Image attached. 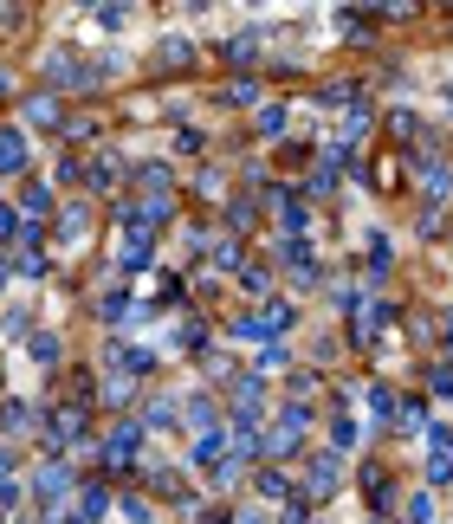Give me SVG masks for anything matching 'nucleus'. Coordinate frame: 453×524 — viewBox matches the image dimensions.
<instances>
[{"mask_svg":"<svg viewBox=\"0 0 453 524\" xmlns=\"http://www.w3.org/2000/svg\"><path fill=\"white\" fill-rule=\"evenodd\" d=\"M98 85H104V65L98 59L65 52V46L46 52V91H52V98H59V91H98Z\"/></svg>","mask_w":453,"mask_h":524,"instance_id":"f257e3e1","label":"nucleus"},{"mask_svg":"<svg viewBox=\"0 0 453 524\" xmlns=\"http://www.w3.org/2000/svg\"><path fill=\"white\" fill-rule=\"evenodd\" d=\"M389 324H395V305H389V298L356 292V305H350V343H356V350H376V343L389 337Z\"/></svg>","mask_w":453,"mask_h":524,"instance_id":"f03ea898","label":"nucleus"},{"mask_svg":"<svg viewBox=\"0 0 453 524\" xmlns=\"http://www.w3.org/2000/svg\"><path fill=\"white\" fill-rule=\"evenodd\" d=\"M343 473H350V460L331 453V447H318V453L305 460V473H298V492H305L311 505H318V499H337V492H343Z\"/></svg>","mask_w":453,"mask_h":524,"instance_id":"7ed1b4c3","label":"nucleus"},{"mask_svg":"<svg viewBox=\"0 0 453 524\" xmlns=\"http://www.w3.org/2000/svg\"><path fill=\"white\" fill-rule=\"evenodd\" d=\"M143 421H111V434H104V479L111 473H130L136 460H143Z\"/></svg>","mask_w":453,"mask_h":524,"instance_id":"20e7f679","label":"nucleus"},{"mask_svg":"<svg viewBox=\"0 0 453 524\" xmlns=\"http://www.w3.org/2000/svg\"><path fill=\"white\" fill-rule=\"evenodd\" d=\"M65 492H78V473H72V466H59V460H46V466L33 473V499L46 505V518H52V524H59Z\"/></svg>","mask_w":453,"mask_h":524,"instance_id":"39448f33","label":"nucleus"},{"mask_svg":"<svg viewBox=\"0 0 453 524\" xmlns=\"http://www.w3.org/2000/svg\"><path fill=\"white\" fill-rule=\"evenodd\" d=\"M33 175V143L20 123H0V182H26Z\"/></svg>","mask_w":453,"mask_h":524,"instance_id":"423d86ee","label":"nucleus"},{"mask_svg":"<svg viewBox=\"0 0 453 524\" xmlns=\"http://www.w3.org/2000/svg\"><path fill=\"white\" fill-rule=\"evenodd\" d=\"M78 182H85L91 195H111L117 182H130V162H117L111 149H91V156L78 162Z\"/></svg>","mask_w":453,"mask_h":524,"instance_id":"0eeeda50","label":"nucleus"},{"mask_svg":"<svg viewBox=\"0 0 453 524\" xmlns=\"http://www.w3.org/2000/svg\"><path fill=\"white\" fill-rule=\"evenodd\" d=\"M415 188H421V208L441 214L447 201H453V162L447 156H428V162H421V175H415Z\"/></svg>","mask_w":453,"mask_h":524,"instance_id":"6e6552de","label":"nucleus"},{"mask_svg":"<svg viewBox=\"0 0 453 524\" xmlns=\"http://www.w3.org/2000/svg\"><path fill=\"white\" fill-rule=\"evenodd\" d=\"M272 253H279V266L292 272L298 292H311V285H318V253H311V240H272Z\"/></svg>","mask_w":453,"mask_h":524,"instance_id":"1a4fd4ad","label":"nucleus"},{"mask_svg":"<svg viewBox=\"0 0 453 524\" xmlns=\"http://www.w3.org/2000/svg\"><path fill=\"white\" fill-rule=\"evenodd\" d=\"M52 240H59V246H85L91 240V201H59V214H52Z\"/></svg>","mask_w":453,"mask_h":524,"instance_id":"9d476101","label":"nucleus"},{"mask_svg":"<svg viewBox=\"0 0 453 524\" xmlns=\"http://www.w3.org/2000/svg\"><path fill=\"white\" fill-rule=\"evenodd\" d=\"M59 123H65V110H59V98H52L46 85L20 98V130H59Z\"/></svg>","mask_w":453,"mask_h":524,"instance_id":"9b49d317","label":"nucleus"},{"mask_svg":"<svg viewBox=\"0 0 453 524\" xmlns=\"http://www.w3.org/2000/svg\"><path fill=\"white\" fill-rule=\"evenodd\" d=\"M259 330H266V343L292 337V330H298V298H279V292H272L266 305H259Z\"/></svg>","mask_w":453,"mask_h":524,"instance_id":"f8f14e48","label":"nucleus"},{"mask_svg":"<svg viewBox=\"0 0 453 524\" xmlns=\"http://www.w3.org/2000/svg\"><path fill=\"white\" fill-rule=\"evenodd\" d=\"M13 208H20L26 227H46V214H59V201H52V188H46V182H33V175H26V182H20V201H13Z\"/></svg>","mask_w":453,"mask_h":524,"instance_id":"ddd939ff","label":"nucleus"},{"mask_svg":"<svg viewBox=\"0 0 453 524\" xmlns=\"http://www.w3.org/2000/svg\"><path fill=\"white\" fill-rule=\"evenodd\" d=\"M253 486H259V499L266 505H285V499H298V473H285V466H253Z\"/></svg>","mask_w":453,"mask_h":524,"instance_id":"4468645a","label":"nucleus"},{"mask_svg":"<svg viewBox=\"0 0 453 524\" xmlns=\"http://www.w3.org/2000/svg\"><path fill=\"white\" fill-rule=\"evenodd\" d=\"M136 421H143V434H182V402L175 395H149V408Z\"/></svg>","mask_w":453,"mask_h":524,"instance_id":"2eb2a0df","label":"nucleus"},{"mask_svg":"<svg viewBox=\"0 0 453 524\" xmlns=\"http://www.w3.org/2000/svg\"><path fill=\"white\" fill-rule=\"evenodd\" d=\"M395 492H402V486H395L389 466H363V505H369V512H395Z\"/></svg>","mask_w":453,"mask_h":524,"instance_id":"dca6fc26","label":"nucleus"},{"mask_svg":"<svg viewBox=\"0 0 453 524\" xmlns=\"http://www.w3.org/2000/svg\"><path fill=\"white\" fill-rule=\"evenodd\" d=\"M259 46H266V33H233V39H221V59L246 78V72L259 65Z\"/></svg>","mask_w":453,"mask_h":524,"instance_id":"f3484780","label":"nucleus"},{"mask_svg":"<svg viewBox=\"0 0 453 524\" xmlns=\"http://www.w3.org/2000/svg\"><path fill=\"white\" fill-rule=\"evenodd\" d=\"M111 518H117V524H156V505H149V492L123 486V492H117V505H111Z\"/></svg>","mask_w":453,"mask_h":524,"instance_id":"a211bd4d","label":"nucleus"},{"mask_svg":"<svg viewBox=\"0 0 453 524\" xmlns=\"http://www.w3.org/2000/svg\"><path fill=\"white\" fill-rule=\"evenodd\" d=\"M182 427H195V434H221V408H214V395H188V402H182Z\"/></svg>","mask_w":453,"mask_h":524,"instance_id":"6ab92c4d","label":"nucleus"},{"mask_svg":"<svg viewBox=\"0 0 453 524\" xmlns=\"http://www.w3.org/2000/svg\"><path fill=\"white\" fill-rule=\"evenodd\" d=\"M39 427V408L33 402H0V434L7 440H26Z\"/></svg>","mask_w":453,"mask_h":524,"instance_id":"aec40b11","label":"nucleus"},{"mask_svg":"<svg viewBox=\"0 0 453 524\" xmlns=\"http://www.w3.org/2000/svg\"><path fill=\"white\" fill-rule=\"evenodd\" d=\"M389 130L402 136V143H441V136H434V123H421V110H389Z\"/></svg>","mask_w":453,"mask_h":524,"instance_id":"412c9836","label":"nucleus"},{"mask_svg":"<svg viewBox=\"0 0 453 524\" xmlns=\"http://www.w3.org/2000/svg\"><path fill=\"white\" fill-rule=\"evenodd\" d=\"M363 402H369V415H376L382 427H395V415H402V395H395L389 382H369V389H363Z\"/></svg>","mask_w":453,"mask_h":524,"instance_id":"4be33fe9","label":"nucleus"},{"mask_svg":"<svg viewBox=\"0 0 453 524\" xmlns=\"http://www.w3.org/2000/svg\"><path fill=\"white\" fill-rule=\"evenodd\" d=\"M188 466H201V473L227 466V427H221V434H201V440H195V453H188Z\"/></svg>","mask_w":453,"mask_h":524,"instance_id":"5701e85b","label":"nucleus"},{"mask_svg":"<svg viewBox=\"0 0 453 524\" xmlns=\"http://www.w3.org/2000/svg\"><path fill=\"white\" fill-rule=\"evenodd\" d=\"M389 266H395V246H389V233H369V259H363V279L376 285V279H389Z\"/></svg>","mask_w":453,"mask_h":524,"instance_id":"b1692460","label":"nucleus"},{"mask_svg":"<svg viewBox=\"0 0 453 524\" xmlns=\"http://www.w3.org/2000/svg\"><path fill=\"white\" fill-rule=\"evenodd\" d=\"M240 292L259 298V305L272 298V266H266V259H246V266H240Z\"/></svg>","mask_w":453,"mask_h":524,"instance_id":"393cba45","label":"nucleus"},{"mask_svg":"<svg viewBox=\"0 0 453 524\" xmlns=\"http://www.w3.org/2000/svg\"><path fill=\"white\" fill-rule=\"evenodd\" d=\"M272 427H279V434H298V440H305V427H311V402H279V408H272Z\"/></svg>","mask_w":453,"mask_h":524,"instance_id":"a878e982","label":"nucleus"},{"mask_svg":"<svg viewBox=\"0 0 453 524\" xmlns=\"http://www.w3.org/2000/svg\"><path fill=\"white\" fill-rule=\"evenodd\" d=\"M156 65H162V72H188V65H195V46H188V39H162V46H156Z\"/></svg>","mask_w":453,"mask_h":524,"instance_id":"bb28decb","label":"nucleus"},{"mask_svg":"<svg viewBox=\"0 0 453 524\" xmlns=\"http://www.w3.org/2000/svg\"><path fill=\"white\" fill-rule=\"evenodd\" d=\"M221 104L227 110H259L266 98H259V78H233V85H221Z\"/></svg>","mask_w":453,"mask_h":524,"instance_id":"cd10ccee","label":"nucleus"},{"mask_svg":"<svg viewBox=\"0 0 453 524\" xmlns=\"http://www.w3.org/2000/svg\"><path fill=\"white\" fill-rule=\"evenodd\" d=\"M85 13L104 26V33H123V26L136 20V7H123V0H98V7H85Z\"/></svg>","mask_w":453,"mask_h":524,"instance_id":"c85d7f7f","label":"nucleus"},{"mask_svg":"<svg viewBox=\"0 0 453 524\" xmlns=\"http://www.w3.org/2000/svg\"><path fill=\"white\" fill-rule=\"evenodd\" d=\"M253 227H259V208H253L246 195H233V201H227V233H233V240H246Z\"/></svg>","mask_w":453,"mask_h":524,"instance_id":"c756f323","label":"nucleus"},{"mask_svg":"<svg viewBox=\"0 0 453 524\" xmlns=\"http://www.w3.org/2000/svg\"><path fill=\"white\" fill-rule=\"evenodd\" d=\"M253 117H259V123H253V130H259V136H266V143H272V136H285V130H292V110H285V104H259V110H253Z\"/></svg>","mask_w":453,"mask_h":524,"instance_id":"7c9ffc66","label":"nucleus"},{"mask_svg":"<svg viewBox=\"0 0 453 524\" xmlns=\"http://www.w3.org/2000/svg\"><path fill=\"white\" fill-rule=\"evenodd\" d=\"M195 188H201L208 201H221V208H227V169H221V162H201V169H195Z\"/></svg>","mask_w":453,"mask_h":524,"instance_id":"2f4dec72","label":"nucleus"},{"mask_svg":"<svg viewBox=\"0 0 453 524\" xmlns=\"http://www.w3.org/2000/svg\"><path fill=\"white\" fill-rule=\"evenodd\" d=\"M240 266H246V240H214V272H233V279H240Z\"/></svg>","mask_w":453,"mask_h":524,"instance_id":"473e14b6","label":"nucleus"},{"mask_svg":"<svg viewBox=\"0 0 453 524\" xmlns=\"http://www.w3.org/2000/svg\"><path fill=\"white\" fill-rule=\"evenodd\" d=\"M356 440H363V421L356 415H331V453H350Z\"/></svg>","mask_w":453,"mask_h":524,"instance_id":"72a5a7b5","label":"nucleus"},{"mask_svg":"<svg viewBox=\"0 0 453 524\" xmlns=\"http://www.w3.org/2000/svg\"><path fill=\"white\" fill-rule=\"evenodd\" d=\"M305 395H318V369H285V402H305Z\"/></svg>","mask_w":453,"mask_h":524,"instance_id":"f704fd0d","label":"nucleus"},{"mask_svg":"<svg viewBox=\"0 0 453 524\" xmlns=\"http://www.w3.org/2000/svg\"><path fill=\"white\" fill-rule=\"evenodd\" d=\"M246 369H253V376H272V369H292V356H285V343H266Z\"/></svg>","mask_w":453,"mask_h":524,"instance_id":"c9c22d12","label":"nucleus"},{"mask_svg":"<svg viewBox=\"0 0 453 524\" xmlns=\"http://www.w3.org/2000/svg\"><path fill=\"white\" fill-rule=\"evenodd\" d=\"M395 434H428V408H421V402H402V415H395Z\"/></svg>","mask_w":453,"mask_h":524,"instance_id":"e433bc0d","label":"nucleus"},{"mask_svg":"<svg viewBox=\"0 0 453 524\" xmlns=\"http://www.w3.org/2000/svg\"><path fill=\"white\" fill-rule=\"evenodd\" d=\"M434 518H441V512H434V492L421 486L415 499H408V512H402V524H434Z\"/></svg>","mask_w":453,"mask_h":524,"instance_id":"4c0bfd02","label":"nucleus"},{"mask_svg":"<svg viewBox=\"0 0 453 524\" xmlns=\"http://www.w3.org/2000/svg\"><path fill=\"white\" fill-rule=\"evenodd\" d=\"M59 136H65V143H91V136H98V117H91V110H85V117H65Z\"/></svg>","mask_w":453,"mask_h":524,"instance_id":"58836bf2","label":"nucleus"},{"mask_svg":"<svg viewBox=\"0 0 453 524\" xmlns=\"http://www.w3.org/2000/svg\"><path fill=\"white\" fill-rule=\"evenodd\" d=\"M428 395H453V356H441V363H428Z\"/></svg>","mask_w":453,"mask_h":524,"instance_id":"ea45409f","label":"nucleus"},{"mask_svg":"<svg viewBox=\"0 0 453 524\" xmlns=\"http://www.w3.org/2000/svg\"><path fill=\"white\" fill-rule=\"evenodd\" d=\"M453 486V453H428V492Z\"/></svg>","mask_w":453,"mask_h":524,"instance_id":"a19ab883","label":"nucleus"},{"mask_svg":"<svg viewBox=\"0 0 453 524\" xmlns=\"http://www.w3.org/2000/svg\"><path fill=\"white\" fill-rule=\"evenodd\" d=\"M0 246H20V208L0 195Z\"/></svg>","mask_w":453,"mask_h":524,"instance_id":"79ce46f5","label":"nucleus"},{"mask_svg":"<svg viewBox=\"0 0 453 524\" xmlns=\"http://www.w3.org/2000/svg\"><path fill=\"white\" fill-rule=\"evenodd\" d=\"M233 337H240V343H266V330H259V311H240V317H233Z\"/></svg>","mask_w":453,"mask_h":524,"instance_id":"37998d69","label":"nucleus"},{"mask_svg":"<svg viewBox=\"0 0 453 524\" xmlns=\"http://www.w3.org/2000/svg\"><path fill=\"white\" fill-rule=\"evenodd\" d=\"M104 402H111V408L136 402V382H130V376H111V382H104Z\"/></svg>","mask_w":453,"mask_h":524,"instance_id":"c03bdc74","label":"nucleus"},{"mask_svg":"<svg viewBox=\"0 0 453 524\" xmlns=\"http://www.w3.org/2000/svg\"><path fill=\"white\" fill-rule=\"evenodd\" d=\"M33 356L39 363H59V337H52V330H33Z\"/></svg>","mask_w":453,"mask_h":524,"instance_id":"a18cd8bd","label":"nucleus"},{"mask_svg":"<svg viewBox=\"0 0 453 524\" xmlns=\"http://www.w3.org/2000/svg\"><path fill=\"white\" fill-rule=\"evenodd\" d=\"M233 524H272L266 505H246V512H233Z\"/></svg>","mask_w":453,"mask_h":524,"instance_id":"49530a36","label":"nucleus"},{"mask_svg":"<svg viewBox=\"0 0 453 524\" xmlns=\"http://www.w3.org/2000/svg\"><path fill=\"white\" fill-rule=\"evenodd\" d=\"M195 524H233V512H227V505H208V512H201Z\"/></svg>","mask_w":453,"mask_h":524,"instance_id":"de8ad7c7","label":"nucleus"},{"mask_svg":"<svg viewBox=\"0 0 453 524\" xmlns=\"http://www.w3.org/2000/svg\"><path fill=\"white\" fill-rule=\"evenodd\" d=\"M434 324H441V343L453 350V311H441V317H434Z\"/></svg>","mask_w":453,"mask_h":524,"instance_id":"09e8293b","label":"nucleus"},{"mask_svg":"<svg viewBox=\"0 0 453 524\" xmlns=\"http://www.w3.org/2000/svg\"><path fill=\"white\" fill-rule=\"evenodd\" d=\"M13 20H26L20 7H7V0H0V26H13Z\"/></svg>","mask_w":453,"mask_h":524,"instance_id":"8fccbe9b","label":"nucleus"},{"mask_svg":"<svg viewBox=\"0 0 453 524\" xmlns=\"http://www.w3.org/2000/svg\"><path fill=\"white\" fill-rule=\"evenodd\" d=\"M7 279H13V259H7V253H0V292H7Z\"/></svg>","mask_w":453,"mask_h":524,"instance_id":"3c124183","label":"nucleus"},{"mask_svg":"<svg viewBox=\"0 0 453 524\" xmlns=\"http://www.w3.org/2000/svg\"><path fill=\"white\" fill-rule=\"evenodd\" d=\"M7 85H13V72H7V65H0V98H7Z\"/></svg>","mask_w":453,"mask_h":524,"instance_id":"603ef678","label":"nucleus"}]
</instances>
